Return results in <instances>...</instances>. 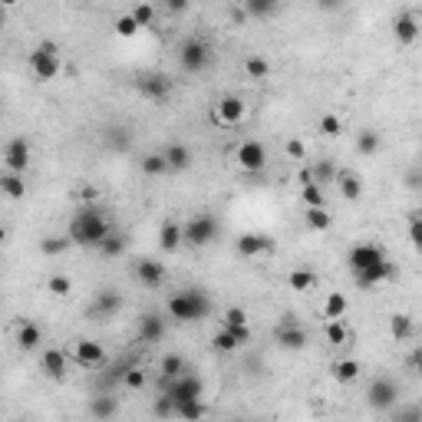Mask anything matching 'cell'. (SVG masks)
Listing matches in <instances>:
<instances>
[{
  "mask_svg": "<svg viewBox=\"0 0 422 422\" xmlns=\"http://www.w3.org/2000/svg\"><path fill=\"white\" fill-rule=\"evenodd\" d=\"M211 314V301H208L202 291L188 287V291H178L169 297V317L182 320V324H195V320H205Z\"/></svg>",
  "mask_w": 422,
  "mask_h": 422,
  "instance_id": "3",
  "label": "cell"
},
{
  "mask_svg": "<svg viewBox=\"0 0 422 422\" xmlns=\"http://www.w3.org/2000/svg\"><path fill=\"white\" fill-rule=\"evenodd\" d=\"M284 152L291 155L294 162H303V159H307V145H303L301 139H287V145H284Z\"/></svg>",
  "mask_w": 422,
  "mask_h": 422,
  "instance_id": "52",
  "label": "cell"
},
{
  "mask_svg": "<svg viewBox=\"0 0 422 422\" xmlns=\"http://www.w3.org/2000/svg\"><path fill=\"white\" fill-rule=\"evenodd\" d=\"M301 202L303 208H327V198H324V188L320 185H301Z\"/></svg>",
  "mask_w": 422,
  "mask_h": 422,
  "instance_id": "39",
  "label": "cell"
},
{
  "mask_svg": "<svg viewBox=\"0 0 422 422\" xmlns=\"http://www.w3.org/2000/svg\"><path fill=\"white\" fill-rule=\"evenodd\" d=\"M211 119H215V126H221V129H235V126H241V119H244V99L221 96L215 106H211Z\"/></svg>",
  "mask_w": 422,
  "mask_h": 422,
  "instance_id": "10",
  "label": "cell"
},
{
  "mask_svg": "<svg viewBox=\"0 0 422 422\" xmlns=\"http://www.w3.org/2000/svg\"><path fill=\"white\" fill-rule=\"evenodd\" d=\"M336 192L347 198V202H360V195H363V182H360V175H353V172H343L336 175Z\"/></svg>",
  "mask_w": 422,
  "mask_h": 422,
  "instance_id": "24",
  "label": "cell"
},
{
  "mask_svg": "<svg viewBox=\"0 0 422 422\" xmlns=\"http://www.w3.org/2000/svg\"><path fill=\"white\" fill-rule=\"evenodd\" d=\"M409 363H412V369H416V373H419V376H422V347H416V350H412Z\"/></svg>",
  "mask_w": 422,
  "mask_h": 422,
  "instance_id": "54",
  "label": "cell"
},
{
  "mask_svg": "<svg viewBox=\"0 0 422 422\" xmlns=\"http://www.w3.org/2000/svg\"><path fill=\"white\" fill-rule=\"evenodd\" d=\"M116 400L112 396H96V400L89 402V412H93V419H99V422H106V419H112L116 416Z\"/></svg>",
  "mask_w": 422,
  "mask_h": 422,
  "instance_id": "35",
  "label": "cell"
},
{
  "mask_svg": "<svg viewBox=\"0 0 422 422\" xmlns=\"http://www.w3.org/2000/svg\"><path fill=\"white\" fill-rule=\"evenodd\" d=\"M244 343H251V330H248V327H238V330L221 327V330L211 336V347H215L218 353H238Z\"/></svg>",
  "mask_w": 422,
  "mask_h": 422,
  "instance_id": "13",
  "label": "cell"
},
{
  "mask_svg": "<svg viewBox=\"0 0 422 422\" xmlns=\"http://www.w3.org/2000/svg\"><path fill=\"white\" fill-rule=\"evenodd\" d=\"M367 402L373 409L386 412V409H396V402H400V386H396V379L390 376H376L369 383L367 390Z\"/></svg>",
  "mask_w": 422,
  "mask_h": 422,
  "instance_id": "7",
  "label": "cell"
},
{
  "mask_svg": "<svg viewBox=\"0 0 422 422\" xmlns=\"http://www.w3.org/2000/svg\"><path fill=\"white\" fill-rule=\"evenodd\" d=\"M136 86H139V93L145 99H152V103H165V99H169V93H172V79H169V76H162V73H145L139 83H136Z\"/></svg>",
  "mask_w": 422,
  "mask_h": 422,
  "instance_id": "14",
  "label": "cell"
},
{
  "mask_svg": "<svg viewBox=\"0 0 422 422\" xmlns=\"http://www.w3.org/2000/svg\"><path fill=\"white\" fill-rule=\"evenodd\" d=\"M310 175H314V182L324 188V185H336V175H340V169H336L330 159H320V162H314Z\"/></svg>",
  "mask_w": 422,
  "mask_h": 422,
  "instance_id": "33",
  "label": "cell"
},
{
  "mask_svg": "<svg viewBox=\"0 0 422 422\" xmlns=\"http://www.w3.org/2000/svg\"><path fill=\"white\" fill-rule=\"evenodd\" d=\"M221 327H231V330H238V327H248V314H244L241 307H228L225 314H221Z\"/></svg>",
  "mask_w": 422,
  "mask_h": 422,
  "instance_id": "46",
  "label": "cell"
},
{
  "mask_svg": "<svg viewBox=\"0 0 422 422\" xmlns=\"http://www.w3.org/2000/svg\"><path fill=\"white\" fill-rule=\"evenodd\" d=\"M142 172L145 175H165V172H172L169 169V162H165V152H149V155H142Z\"/></svg>",
  "mask_w": 422,
  "mask_h": 422,
  "instance_id": "38",
  "label": "cell"
},
{
  "mask_svg": "<svg viewBox=\"0 0 422 422\" xmlns=\"http://www.w3.org/2000/svg\"><path fill=\"white\" fill-rule=\"evenodd\" d=\"M241 7H244L248 17H271V13L277 11V4H274V0H244Z\"/></svg>",
  "mask_w": 422,
  "mask_h": 422,
  "instance_id": "44",
  "label": "cell"
},
{
  "mask_svg": "<svg viewBox=\"0 0 422 422\" xmlns=\"http://www.w3.org/2000/svg\"><path fill=\"white\" fill-rule=\"evenodd\" d=\"M244 73H248L251 79H268V73H271V63H268L261 53H254V56H248V60H244Z\"/></svg>",
  "mask_w": 422,
  "mask_h": 422,
  "instance_id": "41",
  "label": "cell"
},
{
  "mask_svg": "<svg viewBox=\"0 0 422 422\" xmlns=\"http://www.w3.org/2000/svg\"><path fill=\"white\" fill-rule=\"evenodd\" d=\"M357 152L360 155H367V159H373L379 152V132H373V129H363L357 136Z\"/></svg>",
  "mask_w": 422,
  "mask_h": 422,
  "instance_id": "40",
  "label": "cell"
},
{
  "mask_svg": "<svg viewBox=\"0 0 422 422\" xmlns=\"http://www.w3.org/2000/svg\"><path fill=\"white\" fill-rule=\"evenodd\" d=\"M205 416H208V406L202 400L178 402V419H182V422H202Z\"/></svg>",
  "mask_w": 422,
  "mask_h": 422,
  "instance_id": "37",
  "label": "cell"
},
{
  "mask_svg": "<svg viewBox=\"0 0 422 422\" xmlns=\"http://www.w3.org/2000/svg\"><path fill=\"white\" fill-rule=\"evenodd\" d=\"M303 225L310 228V231H330L334 215H330L327 208H307V211H303Z\"/></svg>",
  "mask_w": 422,
  "mask_h": 422,
  "instance_id": "29",
  "label": "cell"
},
{
  "mask_svg": "<svg viewBox=\"0 0 422 422\" xmlns=\"http://www.w3.org/2000/svg\"><path fill=\"white\" fill-rule=\"evenodd\" d=\"M178 63H182L185 73H202L208 63H211V50L202 37H188L178 50Z\"/></svg>",
  "mask_w": 422,
  "mask_h": 422,
  "instance_id": "6",
  "label": "cell"
},
{
  "mask_svg": "<svg viewBox=\"0 0 422 422\" xmlns=\"http://www.w3.org/2000/svg\"><path fill=\"white\" fill-rule=\"evenodd\" d=\"M235 251H238V258L254 261V258H261V254H271V251H274V241L268 238V235L248 231V235H241V238L235 241Z\"/></svg>",
  "mask_w": 422,
  "mask_h": 422,
  "instance_id": "12",
  "label": "cell"
},
{
  "mask_svg": "<svg viewBox=\"0 0 422 422\" xmlns=\"http://www.w3.org/2000/svg\"><path fill=\"white\" fill-rule=\"evenodd\" d=\"M0 192L17 202V198L27 195V178H23V175H17V172H4V175H0Z\"/></svg>",
  "mask_w": 422,
  "mask_h": 422,
  "instance_id": "27",
  "label": "cell"
},
{
  "mask_svg": "<svg viewBox=\"0 0 422 422\" xmlns=\"http://www.w3.org/2000/svg\"><path fill=\"white\" fill-rule=\"evenodd\" d=\"M165 336V317L159 314H142L139 317V340L142 343H159Z\"/></svg>",
  "mask_w": 422,
  "mask_h": 422,
  "instance_id": "19",
  "label": "cell"
},
{
  "mask_svg": "<svg viewBox=\"0 0 422 422\" xmlns=\"http://www.w3.org/2000/svg\"><path fill=\"white\" fill-rule=\"evenodd\" d=\"M412 330H416V324H412L409 314H393V317H390V334H393V340H396V343L409 340Z\"/></svg>",
  "mask_w": 422,
  "mask_h": 422,
  "instance_id": "32",
  "label": "cell"
},
{
  "mask_svg": "<svg viewBox=\"0 0 422 422\" xmlns=\"http://www.w3.org/2000/svg\"><path fill=\"white\" fill-rule=\"evenodd\" d=\"M409 241H412V248L422 254V215L409 218Z\"/></svg>",
  "mask_w": 422,
  "mask_h": 422,
  "instance_id": "51",
  "label": "cell"
},
{
  "mask_svg": "<svg viewBox=\"0 0 422 422\" xmlns=\"http://www.w3.org/2000/svg\"><path fill=\"white\" fill-rule=\"evenodd\" d=\"M152 412L159 416V419H178V402L172 400V396H159V400L152 402Z\"/></svg>",
  "mask_w": 422,
  "mask_h": 422,
  "instance_id": "42",
  "label": "cell"
},
{
  "mask_svg": "<svg viewBox=\"0 0 422 422\" xmlns=\"http://www.w3.org/2000/svg\"><path fill=\"white\" fill-rule=\"evenodd\" d=\"M129 13L139 27H152V23H155V7H152V4H136Z\"/></svg>",
  "mask_w": 422,
  "mask_h": 422,
  "instance_id": "47",
  "label": "cell"
},
{
  "mask_svg": "<svg viewBox=\"0 0 422 422\" xmlns=\"http://www.w3.org/2000/svg\"><path fill=\"white\" fill-rule=\"evenodd\" d=\"M109 235H112V225H109L106 211H99V208H79L70 218V231H66V238L79 248H99Z\"/></svg>",
  "mask_w": 422,
  "mask_h": 422,
  "instance_id": "2",
  "label": "cell"
},
{
  "mask_svg": "<svg viewBox=\"0 0 422 422\" xmlns=\"http://www.w3.org/2000/svg\"><path fill=\"white\" fill-rule=\"evenodd\" d=\"M182 231H185V244H188V248H205V244H211V241L218 238V218L192 215L182 225Z\"/></svg>",
  "mask_w": 422,
  "mask_h": 422,
  "instance_id": "4",
  "label": "cell"
},
{
  "mask_svg": "<svg viewBox=\"0 0 422 422\" xmlns=\"http://www.w3.org/2000/svg\"><path fill=\"white\" fill-rule=\"evenodd\" d=\"M287 284H291V291H297V294H310L317 287V274L307 271V268H297V271L287 274Z\"/></svg>",
  "mask_w": 422,
  "mask_h": 422,
  "instance_id": "28",
  "label": "cell"
},
{
  "mask_svg": "<svg viewBox=\"0 0 422 422\" xmlns=\"http://www.w3.org/2000/svg\"><path fill=\"white\" fill-rule=\"evenodd\" d=\"M347 264H350V271H353L360 287H373V284H383L393 277V264L386 261L383 248H379V244H369V241L350 248Z\"/></svg>",
  "mask_w": 422,
  "mask_h": 422,
  "instance_id": "1",
  "label": "cell"
},
{
  "mask_svg": "<svg viewBox=\"0 0 422 422\" xmlns=\"http://www.w3.org/2000/svg\"><path fill=\"white\" fill-rule=\"evenodd\" d=\"M360 373H363V367H360L357 360H336L334 363V379L336 383H353V379L360 376Z\"/></svg>",
  "mask_w": 422,
  "mask_h": 422,
  "instance_id": "34",
  "label": "cell"
},
{
  "mask_svg": "<svg viewBox=\"0 0 422 422\" xmlns=\"http://www.w3.org/2000/svg\"><path fill=\"white\" fill-rule=\"evenodd\" d=\"M46 287H50V294H53V297H70V294H73V281H70L66 274H50Z\"/></svg>",
  "mask_w": 422,
  "mask_h": 422,
  "instance_id": "45",
  "label": "cell"
},
{
  "mask_svg": "<svg viewBox=\"0 0 422 422\" xmlns=\"http://www.w3.org/2000/svg\"><path fill=\"white\" fill-rule=\"evenodd\" d=\"M27 165H30V142L23 139V136H17V139H11L4 145V172L23 175Z\"/></svg>",
  "mask_w": 422,
  "mask_h": 422,
  "instance_id": "11",
  "label": "cell"
},
{
  "mask_svg": "<svg viewBox=\"0 0 422 422\" xmlns=\"http://www.w3.org/2000/svg\"><path fill=\"white\" fill-rule=\"evenodd\" d=\"M119 307H122V297L116 291H103L96 297V314H103V317H116Z\"/></svg>",
  "mask_w": 422,
  "mask_h": 422,
  "instance_id": "36",
  "label": "cell"
},
{
  "mask_svg": "<svg viewBox=\"0 0 422 422\" xmlns=\"http://www.w3.org/2000/svg\"><path fill=\"white\" fill-rule=\"evenodd\" d=\"M277 343H281L284 350H303L307 347V330H303L301 324L287 320V324L277 330Z\"/></svg>",
  "mask_w": 422,
  "mask_h": 422,
  "instance_id": "21",
  "label": "cell"
},
{
  "mask_svg": "<svg viewBox=\"0 0 422 422\" xmlns=\"http://www.w3.org/2000/svg\"><path fill=\"white\" fill-rule=\"evenodd\" d=\"M231 422H248V419H231Z\"/></svg>",
  "mask_w": 422,
  "mask_h": 422,
  "instance_id": "57",
  "label": "cell"
},
{
  "mask_svg": "<svg viewBox=\"0 0 422 422\" xmlns=\"http://www.w3.org/2000/svg\"><path fill=\"white\" fill-rule=\"evenodd\" d=\"M317 132H320L324 139H340V136H343V119H340L336 112H324V116L317 119Z\"/></svg>",
  "mask_w": 422,
  "mask_h": 422,
  "instance_id": "31",
  "label": "cell"
},
{
  "mask_svg": "<svg viewBox=\"0 0 422 422\" xmlns=\"http://www.w3.org/2000/svg\"><path fill=\"white\" fill-rule=\"evenodd\" d=\"M73 360L79 367L93 369V367H99V363H106V350H103V343H96V340H76Z\"/></svg>",
  "mask_w": 422,
  "mask_h": 422,
  "instance_id": "16",
  "label": "cell"
},
{
  "mask_svg": "<svg viewBox=\"0 0 422 422\" xmlns=\"http://www.w3.org/2000/svg\"><path fill=\"white\" fill-rule=\"evenodd\" d=\"M393 422H422V409L419 406H396Z\"/></svg>",
  "mask_w": 422,
  "mask_h": 422,
  "instance_id": "48",
  "label": "cell"
},
{
  "mask_svg": "<svg viewBox=\"0 0 422 422\" xmlns=\"http://www.w3.org/2000/svg\"><path fill=\"white\" fill-rule=\"evenodd\" d=\"M185 244V231L178 221H165L162 228H159V248L165 251V254H175V251Z\"/></svg>",
  "mask_w": 422,
  "mask_h": 422,
  "instance_id": "20",
  "label": "cell"
},
{
  "mask_svg": "<svg viewBox=\"0 0 422 422\" xmlns=\"http://www.w3.org/2000/svg\"><path fill=\"white\" fill-rule=\"evenodd\" d=\"M162 393L172 396L175 402H192V400H202L205 383H202V376H195V373H185V376H178V379L162 383Z\"/></svg>",
  "mask_w": 422,
  "mask_h": 422,
  "instance_id": "8",
  "label": "cell"
},
{
  "mask_svg": "<svg viewBox=\"0 0 422 422\" xmlns=\"http://www.w3.org/2000/svg\"><path fill=\"white\" fill-rule=\"evenodd\" d=\"M99 254H103V258H119L122 251H126V238H122V235H116V231H112V235H109L106 241H103V244H99Z\"/></svg>",
  "mask_w": 422,
  "mask_h": 422,
  "instance_id": "43",
  "label": "cell"
},
{
  "mask_svg": "<svg viewBox=\"0 0 422 422\" xmlns=\"http://www.w3.org/2000/svg\"><path fill=\"white\" fill-rule=\"evenodd\" d=\"M27 66H30V73L37 76V79H44V83L46 79H56V76H60V50H56V44H40L30 53Z\"/></svg>",
  "mask_w": 422,
  "mask_h": 422,
  "instance_id": "5",
  "label": "cell"
},
{
  "mask_svg": "<svg viewBox=\"0 0 422 422\" xmlns=\"http://www.w3.org/2000/svg\"><path fill=\"white\" fill-rule=\"evenodd\" d=\"M169 11H172V13H182V11H188V4H185V0H169Z\"/></svg>",
  "mask_w": 422,
  "mask_h": 422,
  "instance_id": "56",
  "label": "cell"
},
{
  "mask_svg": "<svg viewBox=\"0 0 422 422\" xmlns=\"http://www.w3.org/2000/svg\"><path fill=\"white\" fill-rule=\"evenodd\" d=\"M40 367H44L46 376H53V379H63L66 376V367H70V360H66L63 350H44V357H40Z\"/></svg>",
  "mask_w": 422,
  "mask_h": 422,
  "instance_id": "22",
  "label": "cell"
},
{
  "mask_svg": "<svg viewBox=\"0 0 422 422\" xmlns=\"http://www.w3.org/2000/svg\"><path fill=\"white\" fill-rule=\"evenodd\" d=\"M231 20H235V23H244V20H248L244 7H231Z\"/></svg>",
  "mask_w": 422,
  "mask_h": 422,
  "instance_id": "55",
  "label": "cell"
},
{
  "mask_svg": "<svg viewBox=\"0 0 422 422\" xmlns=\"http://www.w3.org/2000/svg\"><path fill=\"white\" fill-rule=\"evenodd\" d=\"M122 379H126V386H129V390H142V386H145V373H142L139 367H132Z\"/></svg>",
  "mask_w": 422,
  "mask_h": 422,
  "instance_id": "53",
  "label": "cell"
},
{
  "mask_svg": "<svg viewBox=\"0 0 422 422\" xmlns=\"http://www.w3.org/2000/svg\"><path fill=\"white\" fill-rule=\"evenodd\" d=\"M17 343H20V350H37L44 343V330L33 324V320H20V324H17Z\"/></svg>",
  "mask_w": 422,
  "mask_h": 422,
  "instance_id": "23",
  "label": "cell"
},
{
  "mask_svg": "<svg viewBox=\"0 0 422 422\" xmlns=\"http://www.w3.org/2000/svg\"><path fill=\"white\" fill-rule=\"evenodd\" d=\"M324 336H327V343L330 347H343V343H350V327H347V320H330V324L324 327Z\"/></svg>",
  "mask_w": 422,
  "mask_h": 422,
  "instance_id": "30",
  "label": "cell"
},
{
  "mask_svg": "<svg viewBox=\"0 0 422 422\" xmlns=\"http://www.w3.org/2000/svg\"><path fill=\"white\" fill-rule=\"evenodd\" d=\"M347 310H350V301L343 291H330L324 297V307H320V317H324L327 324L330 320H347Z\"/></svg>",
  "mask_w": 422,
  "mask_h": 422,
  "instance_id": "18",
  "label": "cell"
},
{
  "mask_svg": "<svg viewBox=\"0 0 422 422\" xmlns=\"http://www.w3.org/2000/svg\"><path fill=\"white\" fill-rule=\"evenodd\" d=\"M70 244H73L70 238H44L40 241V251H44V254H63Z\"/></svg>",
  "mask_w": 422,
  "mask_h": 422,
  "instance_id": "50",
  "label": "cell"
},
{
  "mask_svg": "<svg viewBox=\"0 0 422 422\" xmlns=\"http://www.w3.org/2000/svg\"><path fill=\"white\" fill-rule=\"evenodd\" d=\"M165 162H169V169H172V172H185V169L192 165V149H188V145H182V142H175V145H169V149H165Z\"/></svg>",
  "mask_w": 422,
  "mask_h": 422,
  "instance_id": "25",
  "label": "cell"
},
{
  "mask_svg": "<svg viewBox=\"0 0 422 422\" xmlns=\"http://www.w3.org/2000/svg\"><path fill=\"white\" fill-rule=\"evenodd\" d=\"M142 27L136 20H132V13H122V17H116V33L119 37H136Z\"/></svg>",
  "mask_w": 422,
  "mask_h": 422,
  "instance_id": "49",
  "label": "cell"
},
{
  "mask_svg": "<svg viewBox=\"0 0 422 422\" xmlns=\"http://www.w3.org/2000/svg\"><path fill=\"white\" fill-rule=\"evenodd\" d=\"M393 37H396V44H402V46L416 44L422 37V23L416 20V13H400V17L393 20Z\"/></svg>",
  "mask_w": 422,
  "mask_h": 422,
  "instance_id": "17",
  "label": "cell"
},
{
  "mask_svg": "<svg viewBox=\"0 0 422 422\" xmlns=\"http://www.w3.org/2000/svg\"><path fill=\"white\" fill-rule=\"evenodd\" d=\"M159 373H162V383H169V379H178V376H185V373H192V369H188V363H185L178 353H169V357H162V363H159Z\"/></svg>",
  "mask_w": 422,
  "mask_h": 422,
  "instance_id": "26",
  "label": "cell"
},
{
  "mask_svg": "<svg viewBox=\"0 0 422 422\" xmlns=\"http://www.w3.org/2000/svg\"><path fill=\"white\" fill-rule=\"evenodd\" d=\"M20 422H27V419H20Z\"/></svg>",
  "mask_w": 422,
  "mask_h": 422,
  "instance_id": "58",
  "label": "cell"
},
{
  "mask_svg": "<svg viewBox=\"0 0 422 422\" xmlns=\"http://www.w3.org/2000/svg\"><path fill=\"white\" fill-rule=\"evenodd\" d=\"M235 162H238L241 172L258 175V172H264V165H268V149H264L258 139L241 142L238 149H235Z\"/></svg>",
  "mask_w": 422,
  "mask_h": 422,
  "instance_id": "9",
  "label": "cell"
},
{
  "mask_svg": "<svg viewBox=\"0 0 422 422\" xmlns=\"http://www.w3.org/2000/svg\"><path fill=\"white\" fill-rule=\"evenodd\" d=\"M132 271H136V281L142 287H162L165 284V264H159L155 258H139L132 264Z\"/></svg>",
  "mask_w": 422,
  "mask_h": 422,
  "instance_id": "15",
  "label": "cell"
}]
</instances>
